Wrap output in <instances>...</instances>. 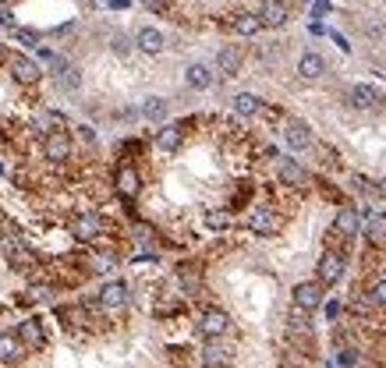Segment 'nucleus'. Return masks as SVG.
I'll return each instance as SVG.
<instances>
[{"label": "nucleus", "mask_w": 386, "mask_h": 368, "mask_svg": "<svg viewBox=\"0 0 386 368\" xmlns=\"http://www.w3.org/2000/svg\"><path fill=\"white\" fill-rule=\"evenodd\" d=\"M255 15H259L262 28H280L287 21V4H284V0H266Z\"/></svg>", "instance_id": "obj_16"}, {"label": "nucleus", "mask_w": 386, "mask_h": 368, "mask_svg": "<svg viewBox=\"0 0 386 368\" xmlns=\"http://www.w3.org/2000/svg\"><path fill=\"white\" fill-rule=\"evenodd\" d=\"M4 64H8V75H11L21 89H36V85L43 82V68H39L28 53H21V50H8V53H4Z\"/></svg>", "instance_id": "obj_4"}, {"label": "nucleus", "mask_w": 386, "mask_h": 368, "mask_svg": "<svg viewBox=\"0 0 386 368\" xmlns=\"http://www.w3.org/2000/svg\"><path fill=\"white\" fill-rule=\"evenodd\" d=\"M362 230V212H354V209H340L337 212V220L330 227V237H347L354 241V234Z\"/></svg>", "instance_id": "obj_14"}, {"label": "nucleus", "mask_w": 386, "mask_h": 368, "mask_svg": "<svg viewBox=\"0 0 386 368\" xmlns=\"http://www.w3.org/2000/svg\"><path fill=\"white\" fill-rule=\"evenodd\" d=\"M15 39L25 43V46H39V36H36V33H28V28H15Z\"/></svg>", "instance_id": "obj_30"}, {"label": "nucleus", "mask_w": 386, "mask_h": 368, "mask_svg": "<svg viewBox=\"0 0 386 368\" xmlns=\"http://www.w3.org/2000/svg\"><path fill=\"white\" fill-rule=\"evenodd\" d=\"M199 117H188V120H170V125H160V131H153V149L163 152V156H170V152H177L185 145V135L188 128L195 125Z\"/></svg>", "instance_id": "obj_6"}, {"label": "nucleus", "mask_w": 386, "mask_h": 368, "mask_svg": "<svg viewBox=\"0 0 386 368\" xmlns=\"http://www.w3.org/2000/svg\"><path fill=\"white\" fill-rule=\"evenodd\" d=\"M57 85H61V89H68V92H75V89L82 85V75H78V71L68 64L64 71H57Z\"/></svg>", "instance_id": "obj_27"}, {"label": "nucleus", "mask_w": 386, "mask_h": 368, "mask_svg": "<svg viewBox=\"0 0 386 368\" xmlns=\"http://www.w3.org/2000/svg\"><path fill=\"white\" fill-rule=\"evenodd\" d=\"M369 301L376 304V309H386V276L379 284H372V291H369Z\"/></svg>", "instance_id": "obj_28"}, {"label": "nucleus", "mask_w": 386, "mask_h": 368, "mask_svg": "<svg viewBox=\"0 0 386 368\" xmlns=\"http://www.w3.org/2000/svg\"><path fill=\"white\" fill-rule=\"evenodd\" d=\"M241 68H245V53H241V46H223V50L217 53V71H220L223 78L241 75Z\"/></svg>", "instance_id": "obj_15"}, {"label": "nucleus", "mask_w": 386, "mask_h": 368, "mask_svg": "<svg viewBox=\"0 0 386 368\" xmlns=\"http://www.w3.org/2000/svg\"><path fill=\"white\" fill-rule=\"evenodd\" d=\"M379 192H383V195H386V177H383V181H379Z\"/></svg>", "instance_id": "obj_34"}, {"label": "nucleus", "mask_w": 386, "mask_h": 368, "mask_svg": "<svg viewBox=\"0 0 386 368\" xmlns=\"http://www.w3.org/2000/svg\"><path fill=\"white\" fill-rule=\"evenodd\" d=\"M284 138H287V145H291L294 152H309V149L315 145L312 128L305 125V120H298V117H287V120H284Z\"/></svg>", "instance_id": "obj_9"}, {"label": "nucleus", "mask_w": 386, "mask_h": 368, "mask_svg": "<svg viewBox=\"0 0 386 368\" xmlns=\"http://www.w3.org/2000/svg\"><path fill=\"white\" fill-rule=\"evenodd\" d=\"M273 163H277V174H280V181L287 184L291 192H298V188H305V184H312V174H309L305 167H298L294 160H287V156H277Z\"/></svg>", "instance_id": "obj_12"}, {"label": "nucleus", "mask_w": 386, "mask_h": 368, "mask_svg": "<svg viewBox=\"0 0 386 368\" xmlns=\"http://www.w3.org/2000/svg\"><path fill=\"white\" fill-rule=\"evenodd\" d=\"M113 50H117V53H128V50H131V43H128L125 36H113Z\"/></svg>", "instance_id": "obj_33"}, {"label": "nucleus", "mask_w": 386, "mask_h": 368, "mask_svg": "<svg viewBox=\"0 0 386 368\" xmlns=\"http://www.w3.org/2000/svg\"><path fill=\"white\" fill-rule=\"evenodd\" d=\"M185 82H188V89H195V92L210 89V85H213V68H210V64H188Z\"/></svg>", "instance_id": "obj_23"}, {"label": "nucleus", "mask_w": 386, "mask_h": 368, "mask_svg": "<svg viewBox=\"0 0 386 368\" xmlns=\"http://www.w3.org/2000/svg\"><path fill=\"white\" fill-rule=\"evenodd\" d=\"M230 329V315L223 309H205L199 315V333L205 336V340H217V336H227Z\"/></svg>", "instance_id": "obj_11"}, {"label": "nucleus", "mask_w": 386, "mask_h": 368, "mask_svg": "<svg viewBox=\"0 0 386 368\" xmlns=\"http://www.w3.org/2000/svg\"><path fill=\"white\" fill-rule=\"evenodd\" d=\"M227 361H230V347L223 344V336H217V340H205V347H202V365L223 368Z\"/></svg>", "instance_id": "obj_19"}, {"label": "nucleus", "mask_w": 386, "mask_h": 368, "mask_svg": "<svg viewBox=\"0 0 386 368\" xmlns=\"http://www.w3.org/2000/svg\"><path fill=\"white\" fill-rule=\"evenodd\" d=\"M302 4H305V0H302Z\"/></svg>", "instance_id": "obj_38"}, {"label": "nucleus", "mask_w": 386, "mask_h": 368, "mask_svg": "<svg viewBox=\"0 0 386 368\" xmlns=\"http://www.w3.org/2000/svg\"><path fill=\"white\" fill-rule=\"evenodd\" d=\"M259 110H262V100L255 92H237L234 96V113L237 117H259Z\"/></svg>", "instance_id": "obj_25"}, {"label": "nucleus", "mask_w": 386, "mask_h": 368, "mask_svg": "<svg viewBox=\"0 0 386 368\" xmlns=\"http://www.w3.org/2000/svg\"><path fill=\"white\" fill-rule=\"evenodd\" d=\"M362 223H365V241L369 244H386V212H362Z\"/></svg>", "instance_id": "obj_17"}, {"label": "nucleus", "mask_w": 386, "mask_h": 368, "mask_svg": "<svg viewBox=\"0 0 386 368\" xmlns=\"http://www.w3.org/2000/svg\"><path fill=\"white\" fill-rule=\"evenodd\" d=\"M351 312H358V315H372V312H376V304L369 301V294H365V297H351Z\"/></svg>", "instance_id": "obj_29"}, {"label": "nucleus", "mask_w": 386, "mask_h": 368, "mask_svg": "<svg viewBox=\"0 0 386 368\" xmlns=\"http://www.w3.org/2000/svg\"><path fill=\"white\" fill-rule=\"evenodd\" d=\"M326 11H330V0H315V8H312V18H322Z\"/></svg>", "instance_id": "obj_32"}, {"label": "nucleus", "mask_w": 386, "mask_h": 368, "mask_svg": "<svg viewBox=\"0 0 386 368\" xmlns=\"http://www.w3.org/2000/svg\"><path fill=\"white\" fill-rule=\"evenodd\" d=\"M322 71H326V64H322V57H319V53H305V57L298 60V75H302L305 82H315Z\"/></svg>", "instance_id": "obj_26"}, {"label": "nucleus", "mask_w": 386, "mask_h": 368, "mask_svg": "<svg viewBox=\"0 0 386 368\" xmlns=\"http://www.w3.org/2000/svg\"><path fill=\"white\" fill-rule=\"evenodd\" d=\"M107 230H113V227H110V220L103 217V212H93V209L75 212V217L68 220V234H71L78 244H85V248H93V244H96Z\"/></svg>", "instance_id": "obj_2"}, {"label": "nucleus", "mask_w": 386, "mask_h": 368, "mask_svg": "<svg viewBox=\"0 0 386 368\" xmlns=\"http://www.w3.org/2000/svg\"><path fill=\"white\" fill-rule=\"evenodd\" d=\"M135 43H138L142 53H163V46H167V39H163L160 28H138Z\"/></svg>", "instance_id": "obj_22"}, {"label": "nucleus", "mask_w": 386, "mask_h": 368, "mask_svg": "<svg viewBox=\"0 0 386 368\" xmlns=\"http://www.w3.org/2000/svg\"><path fill=\"white\" fill-rule=\"evenodd\" d=\"M284 223H287V212H284L273 199L259 202V205L248 212V220H245V227H248L255 237H277V234L284 230Z\"/></svg>", "instance_id": "obj_1"}, {"label": "nucleus", "mask_w": 386, "mask_h": 368, "mask_svg": "<svg viewBox=\"0 0 386 368\" xmlns=\"http://www.w3.org/2000/svg\"><path fill=\"white\" fill-rule=\"evenodd\" d=\"M291 297H294V309H302V312H315V309H322V284H319V280L294 284Z\"/></svg>", "instance_id": "obj_10"}, {"label": "nucleus", "mask_w": 386, "mask_h": 368, "mask_svg": "<svg viewBox=\"0 0 386 368\" xmlns=\"http://www.w3.org/2000/svg\"><path fill=\"white\" fill-rule=\"evenodd\" d=\"M75 152H78V142H75L71 128H57L39 138V156H46L50 163H68Z\"/></svg>", "instance_id": "obj_3"}, {"label": "nucleus", "mask_w": 386, "mask_h": 368, "mask_svg": "<svg viewBox=\"0 0 386 368\" xmlns=\"http://www.w3.org/2000/svg\"><path fill=\"white\" fill-rule=\"evenodd\" d=\"M25 358V347L15 333H0V365H18Z\"/></svg>", "instance_id": "obj_20"}, {"label": "nucleus", "mask_w": 386, "mask_h": 368, "mask_svg": "<svg viewBox=\"0 0 386 368\" xmlns=\"http://www.w3.org/2000/svg\"><path fill=\"white\" fill-rule=\"evenodd\" d=\"M103 312H125L128 309V301H131V291H128V284L125 280H110V284H103L100 287V294L93 297Z\"/></svg>", "instance_id": "obj_7"}, {"label": "nucleus", "mask_w": 386, "mask_h": 368, "mask_svg": "<svg viewBox=\"0 0 386 368\" xmlns=\"http://www.w3.org/2000/svg\"><path fill=\"white\" fill-rule=\"evenodd\" d=\"M227 28H230L234 36H259L262 33V21H259L255 11H241V15H234L227 21Z\"/></svg>", "instance_id": "obj_18"}, {"label": "nucleus", "mask_w": 386, "mask_h": 368, "mask_svg": "<svg viewBox=\"0 0 386 368\" xmlns=\"http://www.w3.org/2000/svg\"><path fill=\"white\" fill-rule=\"evenodd\" d=\"M0 368H8V365H0Z\"/></svg>", "instance_id": "obj_37"}, {"label": "nucleus", "mask_w": 386, "mask_h": 368, "mask_svg": "<svg viewBox=\"0 0 386 368\" xmlns=\"http://www.w3.org/2000/svg\"><path fill=\"white\" fill-rule=\"evenodd\" d=\"M0 142H4V125H0Z\"/></svg>", "instance_id": "obj_36"}, {"label": "nucleus", "mask_w": 386, "mask_h": 368, "mask_svg": "<svg viewBox=\"0 0 386 368\" xmlns=\"http://www.w3.org/2000/svg\"><path fill=\"white\" fill-rule=\"evenodd\" d=\"M354 365H358V354H354L351 347H344L340 351V368H354Z\"/></svg>", "instance_id": "obj_31"}, {"label": "nucleus", "mask_w": 386, "mask_h": 368, "mask_svg": "<svg viewBox=\"0 0 386 368\" xmlns=\"http://www.w3.org/2000/svg\"><path fill=\"white\" fill-rule=\"evenodd\" d=\"M145 120H153V125H160V120H167V113H170V103L163 100V96H149L142 103V110H138Z\"/></svg>", "instance_id": "obj_24"}, {"label": "nucleus", "mask_w": 386, "mask_h": 368, "mask_svg": "<svg viewBox=\"0 0 386 368\" xmlns=\"http://www.w3.org/2000/svg\"><path fill=\"white\" fill-rule=\"evenodd\" d=\"M379 89L376 85H351V103L358 107V110H372V107H379Z\"/></svg>", "instance_id": "obj_21"}, {"label": "nucleus", "mask_w": 386, "mask_h": 368, "mask_svg": "<svg viewBox=\"0 0 386 368\" xmlns=\"http://www.w3.org/2000/svg\"><path fill=\"white\" fill-rule=\"evenodd\" d=\"M113 192H117V199H125L128 205L142 195V170H138V163L117 160V167H113Z\"/></svg>", "instance_id": "obj_5"}, {"label": "nucleus", "mask_w": 386, "mask_h": 368, "mask_svg": "<svg viewBox=\"0 0 386 368\" xmlns=\"http://www.w3.org/2000/svg\"><path fill=\"white\" fill-rule=\"evenodd\" d=\"M15 336L21 340L25 351H43V347H46V333H43V322H39V319H25V322H18Z\"/></svg>", "instance_id": "obj_13"}, {"label": "nucleus", "mask_w": 386, "mask_h": 368, "mask_svg": "<svg viewBox=\"0 0 386 368\" xmlns=\"http://www.w3.org/2000/svg\"><path fill=\"white\" fill-rule=\"evenodd\" d=\"M4 53H8V46H4V43H0V60H4Z\"/></svg>", "instance_id": "obj_35"}, {"label": "nucleus", "mask_w": 386, "mask_h": 368, "mask_svg": "<svg viewBox=\"0 0 386 368\" xmlns=\"http://www.w3.org/2000/svg\"><path fill=\"white\" fill-rule=\"evenodd\" d=\"M340 273H344V252H337V248H326L322 255H319V262H315V276H319V284H337L340 280Z\"/></svg>", "instance_id": "obj_8"}]
</instances>
